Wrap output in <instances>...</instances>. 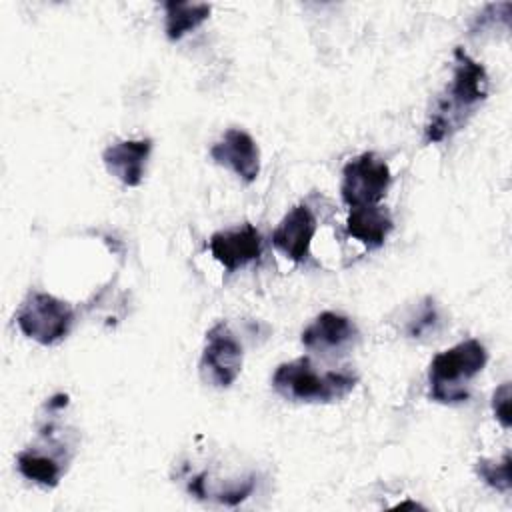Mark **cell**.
Here are the masks:
<instances>
[{
  "label": "cell",
  "instance_id": "6da1fadb",
  "mask_svg": "<svg viewBox=\"0 0 512 512\" xmlns=\"http://www.w3.org/2000/svg\"><path fill=\"white\" fill-rule=\"evenodd\" d=\"M488 90L490 78L486 68L464 48H456L452 80L436 98L424 126V142L438 144L462 130L476 108L488 98Z\"/></svg>",
  "mask_w": 512,
  "mask_h": 512
},
{
  "label": "cell",
  "instance_id": "7a4b0ae2",
  "mask_svg": "<svg viewBox=\"0 0 512 512\" xmlns=\"http://www.w3.org/2000/svg\"><path fill=\"white\" fill-rule=\"evenodd\" d=\"M358 382L350 370L318 372L310 358L300 356L282 362L272 374V388L278 396L290 402L328 404L346 398Z\"/></svg>",
  "mask_w": 512,
  "mask_h": 512
},
{
  "label": "cell",
  "instance_id": "3957f363",
  "mask_svg": "<svg viewBox=\"0 0 512 512\" xmlns=\"http://www.w3.org/2000/svg\"><path fill=\"white\" fill-rule=\"evenodd\" d=\"M488 352L476 338L438 352L428 366L430 398L440 404H462L470 398V382L484 370Z\"/></svg>",
  "mask_w": 512,
  "mask_h": 512
},
{
  "label": "cell",
  "instance_id": "277c9868",
  "mask_svg": "<svg viewBox=\"0 0 512 512\" xmlns=\"http://www.w3.org/2000/svg\"><path fill=\"white\" fill-rule=\"evenodd\" d=\"M14 320L26 338L52 346L68 336L74 324V308L48 292H30Z\"/></svg>",
  "mask_w": 512,
  "mask_h": 512
},
{
  "label": "cell",
  "instance_id": "5b68a950",
  "mask_svg": "<svg viewBox=\"0 0 512 512\" xmlns=\"http://www.w3.org/2000/svg\"><path fill=\"white\" fill-rule=\"evenodd\" d=\"M244 348L226 322H216L204 340L198 362V374L212 388H228L242 370Z\"/></svg>",
  "mask_w": 512,
  "mask_h": 512
},
{
  "label": "cell",
  "instance_id": "8992f818",
  "mask_svg": "<svg viewBox=\"0 0 512 512\" xmlns=\"http://www.w3.org/2000/svg\"><path fill=\"white\" fill-rule=\"evenodd\" d=\"M390 182L388 164L376 152H362L344 164L340 196L350 208L372 206L386 196Z\"/></svg>",
  "mask_w": 512,
  "mask_h": 512
},
{
  "label": "cell",
  "instance_id": "52a82bcc",
  "mask_svg": "<svg viewBox=\"0 0 512 512\" xmlns=\"http://www.w3.org/2000/svg\"><path fill=\"white\" fill-rule=\"evenodd\" d=\"M44 434L50 440V450H48V444L42 448L30 446L20 450L16 454V468L26 480L42 488H56L58 482L62 480V474L66 472L70 454L66 452L68 448L66 444L56 442L52 438V426H48Z\"/></svg>",
  "mask_w": 512,
  "mask_h": 512
},
{
  "label": "cell",
  "instance_id": "ba28073f",
  "mask_svg": "<svg viewBox=\"0 0 512 512\" xmlns=\"http://www.w3.org/2000/svg\"><path fill=\"white\" fill-rule=\"evenodd\" d=\"M210 158L232 170L246 184L254 182L260 174V148L256 140L242 128H230L210 148Z\"/></svg>",
  "mask_w": 512,
  "mask_h": 512
},
{
  "label": "cell",
  "instance_id": "9c48e42d",
  "mask_svg": "<svg viewBox=\"0 0 512 512\" xmlns=\"http://www.w3.org/2000/svg\"><path fill=\"white\" fill-rule=\"evenodd\" d=\"M360 332L354 320L340 312H320L300 334L304 348L320 354H338L358 340Z\"/></svg>",
  "mask_w": 512,
  "mask_h": 512
},
{
  "label": "cell",
  "instance_id": "30bf717a",
  "mask_svg": "<svg viewBox=\"0 0 512 512\" xmlns=\"http://www.w3.org/2000/svg\"><path fill=\"white\" fill-rule=\"evenodd\" d=\"M210 254L228 272L248 266L262 254V236L252 224H242L230 230H218L208 240Z\"/></svg>",
  "mask_w": 512,
  "mask_h": 512
},
{
  "label": "cell",
  "instance_id": "8fae6325",
  "mask_svg": "<svg viewBox=\"0 0 512 512\" xmlns=\"http://www.w3.org/2000/svg\"><path fill=\"white\" fill-rule=\"evenodd\" d=\"M318 222L308 204L292 206L272 232V244L292 262H304L310 254V244Z\"/></svg>",
  "mask_w": 512,
  "mask_h": 512
},
{
  "label": "cell",
  "instance_id": "7c38bea8",
  "mask_svg": "<svg viewBox=\"0 0 512 512\" xmlns=\"http://www.w3.org/2000/svg\"><path fill=\"white\" fill-rule=\"evenodd\" d=\"M152 148H154V142L150 138L118 140L104 148L102 162L108 174H112L124 186L136 188L144 178L146 162L150 158Z\"/></svg>",
  "mask_w": 512,
  "mask_h": 512
},
{
  "label": "cell",
  "instance_id": "4fadbf2b",
  "mask_svg": "<svg viewBox=\"0 0 512 512\" xmlns=\"http://www.w3.org/2000/svg\"><path fill=\"white\" fill-rule=\"evenodd\" d=\"M394 228L392 214L378 206H356L350 208L346 216V232L348 236L362 242L366 248H380L384 246L388 234Z\"/></svg>",
  "mask_w": 512,
  "mask_h": 512
},
{
  "label": "cell",
  "instance_id": "5bb4252c",
  "mask_svg": "<svg viewBox=\"0 0 512 512\" xmlns=\"http://www.w3.org/2000/svg\"><path fill=\"white\" fill-rule=\"evenodd\" d=\"M166 16V36L176 42L194 28H198L204 20H208L212 6L206 2H184V0H168L162 4Z\"/></svg>",
  "mask_w": 512,
  "mask_h": 512
},
{
  "label": "cell",
  "instance_id": "9a60e30c",
  "mask_svg": "<svg viewBox=\"0 0 512 512\" xmlns=\"http://www.w3.org/2000/svg\"><path fill=\"white\" fill-rule=\"evenodd\" d=\"M442 328V314L434 298H422L408 314L404 322V332L408 338H430L436 336Z\"/></svg>",
  "mask_w": 512,
  "mask_h": 512
},
{
  "label": "cell",
  "instance_id": "2e32d148",
  "mask_svg": "<svg viewBox=\"0 0 512 512\" xmlns=\"http://www.w3.org/2000/svg\"><path fill=\"white\" fill-rule=\"evenodd\" d=\"M510 452H506L500 460H490V458H480L476 462V474L484 484L490 488L508 494L512 490V476H510Z\"/></svg>",
  "mask_w": 512,
  "mask_h": 512
},
{
  "label": "cell",
  "instance_id": "e0dca14e",
  "mask_svg": "<svg viewBox=\"0 0 512 512\" xmlns=\"http://www.w3.org/2000/svg\"><path fill=\"white\" fill-rule=\"evenodd\" d=\"M510 398H512V392H510V382H502L494 394H492V412L496 416V420L500 422L502 428H510L512 424V416H510Z\"/></svg>",
  "mask_w": 512,
  "mask_h": 512
}]
</instances>
